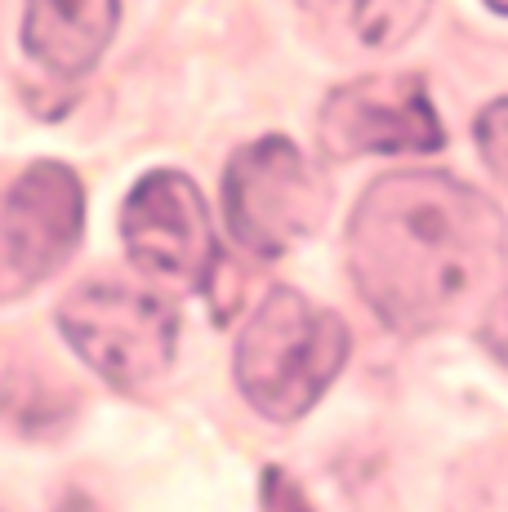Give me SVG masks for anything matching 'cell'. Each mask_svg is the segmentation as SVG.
Here are the masks:
<instances>
[{
    "instance_id": "cell-1",
    "label": "cell",
    "mask_w": 508,
    "mask_h": 512,
    "mask_svg": "<svg viewBox=\"0 0 508 512\" xmlns=\"http://www.w3.org/2000/svg\"><path fill=\"white\" fill-rule=\"evenodd\" d=\"M366 303L397 330L468 308L504 268V219L446 174H393L366 192L348 232Z\"/></svg>"
},
{
    "instance_id": "cell-2",
    "label": "cell",
    "mask_w": 508,
    "mask_h": 512,
    "mask_svg": "<svg viewBox=\"0 0 508 512\" xmlns=\"http://www.w3.org/2000/svg\"><path fill=\"white\" fill-rule=\"evenodd\" d=\"M348 357V330L335 312L295 290L268 294L237 343V379L259 415L299 419L330 388Z\"/></svg>"
},
{
    "instance_id": "cell-3",
    "label": "cell",
    "mask_w": 508,
    "mask_h": 512,
    "mask_svg": "<svg viewBox=\"0 0 508 512\" xmlns=\"http://www.w3.org/2000/svg\"><path fill=\"white\" fill-rule=\"evenodd\" d=\"M58 326L90 370H99L112 388L134 392L170 370L179 317L130 285H81L63 303Z\"/></svg>"
},
{
    "instance_id": "cell-4",
    "label": "cell",
    "mask_w": 508,
    "mask_h": 512,
    "mask_svg": "<svg viewBox=\"0 0 508 512\" xmlns=\"http://www.w3.org/2000/svg\"><path fill=\"white\" fill-rule=\"evenodd\" d=\"M223 210L232 236L246 250L272 259L317 228L321 183L286 139H263L228 165Z\"/></svg>"
},
{
    "instance_id": "cell-5",
    "label": "cell",
    "mask_w": 508,
    "mask_h": 512,
    "mask_svg": "<svg viewBox=\"0 0 508 512\" xmlns=\"http://www.w3.org/2000/svg\"><path fill=\"white\" fill-rule=\"evenodd\" d=\"M81 236V183L41 161L0 187V303L41 285Z\"/></svg>"
},
{
    "instance_id": "cell-6",
    "label": "cell",
    "mask_w": 508,
    "mask_h": 512,
    "mask_svg": "<svg viewBox=\"0 0 508 512\" xmlns=\"http://www.w3.org/2000/svg\"><path fill=\"white\" fill-rule=\"evenodd\" d=\"M442 121L419 76H366L330 94L321 107V147L339 161L366 152H433L442 147Z\"/></svg>"
},
{
    "instance_id": "cell-7",
    "label": "cell",
    "mask_w": 508,
    "mask_h": 512,
    "mask_svg": "<svg viewBox=\"0 0 508 512\" xmlns=\"http://www.w3.org/2000/svg\"><path fill=\"white\" fill-rule=\"evenodd\" d=\"M125 250L152 277L179 285H210L214 277V232L201 192L183 174H152L134 187L121 214Z\"/></svg>"
},
{
    "instance_id": "cell-8",
    "label": "cell",
    "mask_w": 508,
    "mask_h": 512,
    "mask_svg": "<svg viewBox=\"0 0 508 512\" xmlns=\"http://www.w3.org/2000/svg\"><path fill=\"white\" fill-rule=\"evenodd\" d=\"M116 0H27L23 45L58 76H81L112 41Z\"/></svg>"
},
{
    "instance_id": "cell-9",
    "label": "cell",
    "mask_w": 508,
    "mask_h": 512,
    "mask_svg": "<svg viewBox=\"0 0 508 512\" xmlns=\"http://www.w3.org/2000/svg\"><path fill=\"white\" fill-rule=\"evenodd\" d=\"M304 9L339 49L379 54L415 32L428 0H304Z\"/></svg>"
},
{
    "instance_id": "cell-10",
    "label": "cell",
    "mask_w": 508,
    "mask_h": 512,
    "mask_svg": "<svg viewBox=\"0 0 508 512\" xmlns=\"http://www.w3.org/2000/svg\"><path fill=\"white\" fill-rule=\"evenodd\" d=\"M455 512H508V450L482 455L459 468L455 477Z\"/></svg>"
},
{
    "instance_id": "cell-11",
    "label": "cell",
    "mask_w": 508,
    "mask_h": 512,
    "mask_svg": "<svg viewBox=\"0 0 508 512\" xmlns=\"http://www.w3.org/2000/svg\"><path fill=\"white\" fill-rule=\"evenodd\" d=\"M477 143H482V156L495 174L508 183V98L491 103L477 121Z\"/></svg>"
},
{
    "instance_id": "cell-12",
    "label": "cell",
    "mask_w": 508,
    "mask_h": 512,
    "mask_svg": "<svg viewBox=\"0 0 508 512\" xmlns=\"http://www.w3.org/2000/svg\"><path fill=\"white\" fill-rule=\"evenodd\" d=\"M482 343L508 366V294H504L500 303H495L491 312H486V321H482Z\"/></svg>"
},
{
    "instance_id": "cell-13",
    "label": "cell",
    "mask_w": 508,
    "mask_h": 512,
    "mask_svg": "<svg viewBox=\"0 0 508 512\" xmlns=\"http://www.w3.org/2000/svg\"><path fill=\"white\" fill-rule=\"evenodd\" d=\"M491 5H495V9H500V14H508V0H491Z\"/></svg>"
}]
</instances>
